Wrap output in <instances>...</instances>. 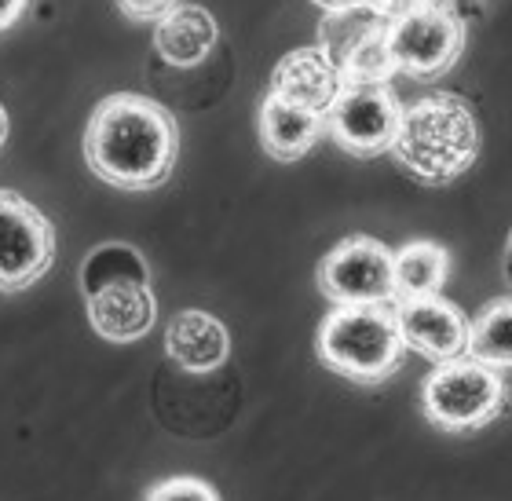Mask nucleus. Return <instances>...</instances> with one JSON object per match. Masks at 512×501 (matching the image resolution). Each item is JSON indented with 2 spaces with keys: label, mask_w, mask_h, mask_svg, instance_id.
Returning <instances> with one entry per match:
<instances>
[{
  "label": "nucleus",
  "mask_w": 512,
  "mask_h": 501,
  "mask_svg": "<svg viewBox=\"0 0 512 501\" xmlns=\"http://www.w3.org/2000/svg\"><path fill=\"white\" fill-rule=\"evenodd\" d=\"M4 136H8V114H4V107H0V143H4Z\"/></svg>",
  "instance_id": "obj_27"
},
{
  "label": "nucleus",
  "mask_w": 512,
  "mask_h": 501,
  "mask_svg": "<svg viewBox=\"0 0 512 501\" xmlns=\"http://www.w3.org/2000/svg\"><path fill=\"white\" fill-rule=\"evenodd\" d=\"M344 88H348V81H344L341 66L333 63L319 44L293 48L289 55L278 59L275 74H271V96H282L286 103L315 110L322 118L333 110Z\"/></svg>",
  "instance_id": "obj_11"
},
{
  "label": "nucleus",
  "mask_w": 512,
  "mask_h": 501,
  "mask_svg": "<svg viewBox=\"0 0 512 501\" xmlns=\"http://www.w3.org/2000/svg\"><path fill=\"white\" fill-rule=\"evenodd\" d=\"M165 352L187 374H213L231 355L227 326L209 311H176L165 326Z\"/></svg>",
  "instance_id": "obj_12"
},
{
  "label": "nucleus",
  "mask_w": 512,
  "mask_h": 501,
  "mask_svg": "<svg viewBox=\"0 0 512 501\" xmlns=\"http://www.w3.org/2000/svg\"><path fill=\"white\" fill-rule=\"evenodd\" d=\"M414 180L447 187L480 158V121L461 96L432 92L403 110L395 143L388 150Z\"/></svg>",
  "instance_id": "obj_2"
},
{
  "label": "nucleus",
  "mask_w": 512,
  "mask_h": 501,
  "mask_svg": "<svg viewBox=\"0 0 512 501\" xmlns=\"http://www.w3.org/2000/svg\"><path fill=\"white\" fill-rule=\"evenodd\" d=\"M114 278H150V267L136 246L125 242H103L85 256L81 264V293H92Z\"/></svg>",
  "instance_id": "obj_18"
},
{
  "label": "nucleus",
  "mask_w": 512,
  "mask_h": 501,
  "mask_svg": "<svg viewBox=\"0 0 512 501\" xmlns=\"http://www.w3.org/2000/svg\"><path fill=\"white\" fill-rule=\"evenodd\" d=\"M121 11H125L128 19H136V22H158L165 19L180 0H118Z\"/></svg>",
  "instance_id": "obj_21"
},
{
  "label": "nucleus",
  "mask_w": 512,
  "mask_h": 501,
  "mask_svg": "<svg viewBox=\"0 0 512 501\" xmlns=\"http://www.w3.org/2000/svg\"><path fill=\"white\" fill-rule=\"evenodd\" d=\"M147 501H220V494L213 491V483L198 476H169L150 487Z\"/></svg>",
  "instance_id": "obj_20"
},
{
  "label": "nucleus",
  "mask_w": 512,
  "mask_h": 501,
  "mask_svg": "<svg viewBox=\"0 0 512 501\" xmlns=\"http://www.w3.org/2000/svg\"><path fill=\"white\" fill-rule=\"evenodd\" d=\"M92 330L110 344H132L147 337L158 322V300L150 278H114L85 293Z\"/></svg>",
  "instance_id": "obj_10"
},
{
  "label": "nucleus",
  "mask_w": 512,
  "mask_h": 501,
  "mask_svg": "<svg viewBox=\"0 0 512 501\" xmlns=\"http://www.w3.org/2000/svg\"><path fill=\"white\" fill-rule=\"evenodd\" d=\"M395 70L414 81H436L465 52V19L443 8H403L384 30Z\"/></svg>",
  "instance_id": "obj_5"
},
{
  "label": "nucleus",
  "mask_w": 512,
  "mask_h": 501,
  "mask_svg": "<svg viewBox=\"0 0 512 501\" xmlns=\"http://www.w3.org/2000/svg\"><path fill=\"white\" fill-rule=\"evenodd\" d=\"M502 275H505V286L512 293V227H509V238H505V253H502Z\"/></svg>",
  "instance_id": "obj_24"
},
{
  "label": "nucleus",
  "mask_w": 512,
  "mask_h": 501,
  "mask_svg": "<svg viewBox=\"0 0 512 501\" xmlns=\"http://www.w3.org/2000/svg\"><path fill=\"white\" fill-rule=\"evenodd\" d=\"M505 403H509V388L502 370H491L476 359L439 363L421 388L425 417L450 436L487 428L505 410Z\"/></svg>",
  "instance_id": "obj_4"
},
{
  "label": "nucleus",
  "mask_w": 512,
  "mask_h": 501,
  "mask_svg": "<svg viewBox=\"0 0 512 501\" xmlns=\"http://www.w3.org/2000/svg\"><path fill=\"white\" fill-rule=\"evenodd\" d=\"M55 260L52 220L15 191H0V293H22Z\"/></svg>",
  "instance_id": "obj_7"
},
{
  "label": "nucleus",
  "mask_w": 512,
  "mask_h": 501,
  "mask_svg": "<svg viewBox=\"0 0 512 501\" xmlns=\"http://www.w3.org/2000/svg\"><path fill=\"white\" fill-rule=\"evenodd\" d=\"M450 278V253L439 242L414 238L395 249V300L439 297Z\"/></svg>",
  "instance_id": "obj_15"
},
{
  "label": "nucleus",
  "mask_w": 512,
  "mask_h": 501,
  "mask_svg": "<svg viewBox=\"0 0 512 501\" xmlns=\"http://www.w3.org/2000/svg\"><path fill=\"white\" fill-rule=\"evenodd\" d=\"M216 41H220V26L213 11H205L202 4H176L165 19L154 22V52L161 55V63L180 66V70L205 63Z\"/></svg>",
  "instance_id": "obj_13"
},
{
  "label": "nucleus",
  "mask_w": 512,
  "mask_h": 501,
  "mask_svg": "<svg viewBox=\"0 0 512 501\" xmlns=\"http://www.w3.org/2000/svg\"><path fill=\"white\" fill-rule=\"evenodd\" d=\"M399 121H403V107L395 103L388 85H348L326 114V132L344 154L377 158L384 150H392Z\"/></svg>",
  "instance_id": "obj_8"
},
{
  "label": "nucleus",
  "mask_w": 512,
  "mask_h": 501,
  "mask_svg": "<svg viewBox=\"0 0 512 501\" xmlns=\"http://www.w3.org/2000/svg\"><path fill=\"white\" fill-rule=\"evenodd\" d=\"M355 4H363L366 11H374L377 19H384V22H392L395 15L406 8V0H355Z\"/></svg>",
  "instance_id": "obj_22"
},
{
  "label": "nucleus",
  "mask_w": 512,
  "mask_h": 501,
  "mask_svg": "<svg viewBox=\"0 0 512 501\" xmlns=\"http://www.w3.org/2000/svg\"><path fill=\"white\" fill-rule=\"evenodd\" d=\"M180 158V128L169 110L136 92L107 96L85 128V161L118 191H154Z\"/></svg>",
  "instance_id": "obj_1"
},
{
  "label": "nucleus",
  "mask_w": 512,
  "mask_h": 501,
  "mask_svg": "<svg viewBox=\"0 0 512 501\" xmlns=\"http://www.w3.org/2000/svg\"><path fill=\"white\" fill-rule=\"evenodd\" d=\"M315 282L333 308L344 304H392L395 300V253L370 235L337 242L315 267Z\"/></svg>",
  "instance_id": "obj_6"
},
{
  "label": "nucleus",
  "mask_w": 512,
  "mask_h": 501,
  "mask_svg": "<svg viewBox=\"0 0 512 501\" xmlns=\"http://www.w3.org/2000/svg\"><path fill=\"white\" fill-rule=\"evenodd\" d=\"M388 30V26H384ZM384 30L374 33L370 41H363L348 59L341 63V74L348 85H388L399 70H395V59L388 52V41H384Z\"/></svg>",
  "instance_id": "obj_19"
},
{
  "label": "nucleus",
  "mask_w": 512,
  "mask_h": 501,
  "mask_svg": "<svg viewBox=\"0 0 512 501\" xmlns=\"http://www.w3.org/2000/svg\"><path fill=\"white\" fill-rule=\"evenodd\" d=\"M395 319L399 333L410 352L425 355L432 363H454L469 355V322L458 304L443 297H421V300H395Z\"/></svg>",
  "instance_id": "obj_9"
},
{
  "label": "nucleus",
  "mask_w": 512,
  "mask_h": 501,
  "mask_svg": "<svg viewBox=\"0 0 512 501\" xmlns=\"http://www.w3.org/2000/svg\"><path fill=\"white\" fill-rule=\"evenodd\" d=\"M469 359L491 370H512V297L487 304L469 322Z\"/></svg>",
  "instance_id": "obj_16"
},
{
  "label": "nucleus",
  "mask_w": 512,
  "mask_h": 501,
  "mask_svg": "<svg viewBox=\"0 0 512 501\" xmlns=\"http://www.w3.org/2000/svg\"><path fill=\"white\" fill-rule=\"evenodd\" d=\"M256 128H260V143H264L267 154L289 165V161H300L319 143V136L326 132V118L315 114V110H304L297 103H286L282 96L267 92L264 103H260Z\"/></svg>",
  "instance_id": "obj_14"
},
{
  "label": "nucleus",
  "mask_w": 512,
  "mask_h": 501,
  "mask_svg": "<svg viewBox=\"0 0 512 501\" xmlns=\"http://www.w3.org/2000/svg\"><path fill=\"white\" fill-rule=\"evenodd\" d=\"M22 11H26V0H0V30H8L11 22H19Z\"/></svg>",
  "instance_id": "obj_23"
},
{
  "label": "nucleus",
  "mask_w": 512,
  "mask_h": 501,
  "mask_svg": "<svg viewBox=\"0 0 512 501\" xmlns=\"http://www.w3.org/2000/svg\"><path fill=\"white\" fill-rule=\"evenodd\" d=\"M388 22L377 19L374 11H366L363 4H348V8H330L319 22V48L330 55L333 63L341 66L348 55L363 41H370L374 33H381Z\"/></svg>",
  "instance_id": "obj_17"
},
{
  "label": "nucleus",
  "mask_w": 512,
  "mask_h": 501,
  "mask_svg": "<svg viewBox=\"0 0 512 501\" xmlns=\"http://www.w3.org/2000/svg\"><path fill=\"white\" fill-rule=\"evenodd\" d=\"M315 4H322V8H348V4H355V0H315Z\"/></svg>",
  "instance_id": "obj_26"
},
{
  "label": "nucleus",
  "mask_w": 512,
  "mask_h": 501,
  "mask_svg": "<svg viewBox=\"0 0 512 501\" xmlns=\"http://www.w3.org/2000/svg\"><path fill=\"white\" fill-rule=\"evenodd\" d=\"M322 366L355 384H381L403 366L406 344L392 304H344L319 326Z\"/></svg>",
  "instance_id": "obj_3"
},
{
  "label": "nucleus",
  "mask_w": 512,
  "mask_h": 501,
  "mask_svg": "<svg viewBox=\"0 0 512 501\" xmlns=\"http://www.w3.org/2000/svg\"><path fill=\"white\" fill-rule=\"evenodd\" d=\"M450 0H406V8H443Z\"/></svg>",
  "instance_id": "obj_25"
}]
</instances>
